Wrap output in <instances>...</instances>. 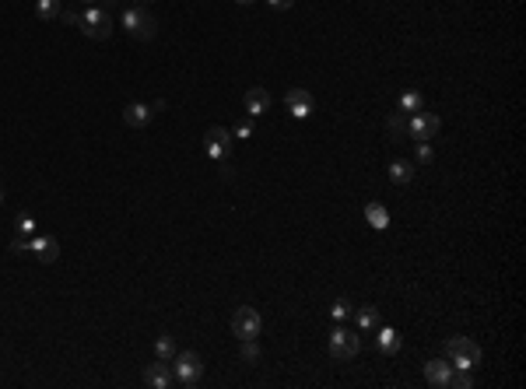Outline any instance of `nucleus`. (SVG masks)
I'll use <instances>...</instances> for the list:
<instances>
[{
	"mask_svg": "<svg viewBox=\"0 0 526 389\" xmlns=\"http://www.w3.org/2000/svg\"><path fill=\"white\" fill-rule=\"evenodd\" d=\"M365 218L372 221V228H386V225H390V214H386L379 204H369V207H365Z\"/></svg>",
	"mask_w": 526,
	"mask_h": 389,
	"instance_id": "obj_20",
	"label": "nucleus"
},
{
	"mask_svg": "<svg viewBox=\"0 0 526 389\" xmlns=\"http://www.w3.org/2000/svg\"><path fill=\"white\" fill-rule=\"evenodd\" d=\"M81 8H92V4H109V0H78Z\"/></svg>",
	"mask_w": 526,
	"mask_h": 389,
	"instance_id": "obj_31",
	"label": "nucleus"
},
{
	"mask_svg": "<svg viewBox=\"0 0 526 389\" xmlns=\"http://www.w3.org/2000/svg\"><path fill=\"white\" fill-rule=\"evenodd\" d=\"M271 109V92L267 88H249L246 92V113L249 116H263Z\"/></svg>",
	"mask_w": 526,
	"mask_h": 389,
	"instance_id": "obj_12",
	"label": "nucleus"
},
{
	"mask_svg": "<svg viewBox=\"0 0 526 389\" xmlns=\"http://www.w3.org/2000/svg\"><path fill=\"white\" fill-rule=\"evenodd\" d=\"M169 365H172V372H176V386H183V389L197 386L200 375H204V361H200L193 351H176V358H172Z\"/></svg>",
	"mask_w": 526,
	"mask_h": 389,
	"instance_id": "obj_3",
	"label": "nucleus"
},
{
	"mask_svg": "<svg viewBox=\"0 0 526 389\" xmlns=\"http://www.w3.org/2000/svg\"><path fill=\"white\" fill-rule=\"evenodd\" d=\"M446 354H449L453 368H477L481 365V347L470 337H449L446 340Z\"/></svg>",
	"mask_w": 526,
	"mask_h": 389,
	"instance_id": "obj_4",
	"label": "nucleus"
},
{
	"mask_svg": "<svg viewBox=\"0 0 526 389\" xmlns=\"http://www.w3.org/2000/svg\"><path fill=\"white\" fill-rule=\"evenodd\" d=\"M60 18H64L67 25H78V18H81V11H78V8H64V11H60Z\"/></svg>",
	"mask_w": 526,
	"mask_h": 389,
	"instance_id": "obj_28",
	"label": "nucleus"
},
{
	"mask_svg": "<svg viewBox=\"0 0 526 389\" xmlns=\"http://www.w3.org/2000/svg\"><path fill=\"white\" fill-rule=\"evenodd\" d=\"M418 162H421V165H432V162H435V151L428 148V141H418Z\"/></svg>",
	"mask_w": 526,
	"mask_h": 389,
	"instance_id": "obj_25",
	"label": "nucleus"
},
{
	"mask_svg": "<svg viewBox=\"0 0 526 389\" xmlns=\"http://www.w3.org/2000/svg\"><path fill=\"white\" fill-rule=\"evenodd\" d=\"M11 253H15V256H29V253H32V242H25V239H15V242H11Z\"/></svg>",
	"mask_w": 526,
	"mask_h": 389,
	"instance_id": "obj_27",
	"label": "nucleus"
},
{
	"mask_svg": "<svg viewBox=\"0 0 526 389\" xmlns=\"http://www.w3.org/2000/svg\"><path fill=\"white\" fill-rule=\"evenodd\" d=\"M386 130H390V137H397V141L411 137V123H407V116H400V113H393V116L386 120Z\"/></svg>",
	"mask_w": 526,
	"mask_h": 389,
	"instance_id": "obj_16",
	"label": "nucleus"
},
{
	"mask_svg": "<svg viewBox=\"0 0 526 389\" xmlns=\"http://www.w3.org/2000/svg\"><path fill=\"white\" fill-rule=\"evenodd\" d=\"M113 25H116V18H113L109 4H92V8H85L81 18H78V29H81L88 39H95V43L109 39V36H113Z\"/></svg>",
	"mask_w": 526,
	"mask_h": 389,
	"instance_id": "obj_1",
	"label": "nucleus"
},
{
	"mask_svg": "<svg viewBox=\"0 0 526 389\" xmlns=\"http://www.w3.org/2000/svg\"><path fill=\"white\" fill-rule=\"evenodd\" d=\"M29 242H32V253H36L43 263H57V256H60L57 239H50V235H32Z\"/></svg>",
	"mask_w": 526,
	"mask_h": 389,
	"instance_id": "obj_11",
	"label": "nucleus"
},
{
	"mask_svg": "<svg viewBox=\"0 0 526 389\" xmlns=\"http://www.w3.org/2000/svg\"><path fill=\"white\" fill-rule=\"evenodd\" d=\"M358 347H362V340H358L351 330H334V333H330V354H334V358L351 361V358L358 354Z\"/></svg>",
	"mask_w": 526,
	"mask_h": 389,
	"instance_id": "obj_7",
	"label": "nucleus"
},
{
	"mask_svg": "<svg viewBox=\"0 0 526 389\" xmlns=\"http://www.w3.org/2000/svg\"><path fill=\"white\" fill-rule=\"evenodd\" d=\"M155 351H158V358H162V361H172V358H176V337H169V333H165V337H158Z\"/></svg>",
	"mask_w": 526,
	"mask_h": 389,
	"instance_id": "obj_21",
	"label": "nucleus"
},
{
	"mask_svg": "<svg viewBox=\"0 0 526 389\" xmlns=\"http://www.w3.org/2000/svg\"><path fill=\"white\" fill-rule=\"evenodd\" d=\"M358 326H362L365 333H372V330H379V309H372V305H365V309L358 312Z\"/></svg>",
	"mask_w": 526,
	"mask_h": 389,
	"instance_id": "obj_19",
	"label": "nucleus"
},
{
	"mask_svg": "<svg viewBox=\"0 0 526 389\" xmlns=\"http://www.w3.org/2000/svg\"><path fill=\"white\" fill-rule=\"evenodd\" d=\"M400 344H404V340H400L397 330H379V351H383V354H397Z\"/></svg>",
	"mask_w": 526,
	"mask_h": 389,
	"instance_id": "obj_17",
	"label": "nucleus"
},
{
	"mask_svg": "<svg viewBox=\"0 0 526 389\" xmlns=\"http://www.w3.org/2000/svg\"><path fill=\"white\" fill-rule=\"evenodd\" d=\"M260 326H263V319H260V312H256L253 305H242V309H235V316H232V333H235L239 340L260 337Z\"/></svg>",
	"mask_w": 526,
	"mask_h": 389,
	"instance_id": "obj_5",
	"label": "nucleus"
},
{
	"mask_svg": "<svg viewBox=\"0 0 526 389\" xmlns=\"http://www.w3.org/2000/svg\"><path fill=\"white\" fill-rule=\"evenodd\" d=\"M407 123H411V137H418V141H432L442 130V120L435 113H414V120H407Z\"/></svg>",
	"mask_w": 526,
	"mask_h": 389,
	"instance_id": "obj_9",
	"label": "nucleus"
},
{
	"mask_svg": "<svg viewBox=\"0 0 526 389\" xmlns=\"http://www.w3.org/2000/svg\"><path fill=\"white\" fill-rule=\"evenodd\" d=\"M285 109H288L295 120H309L313 109H316V102H313V95H309L306 88H292V92L285 95Z\"/></svg>",
	"mask_w": 526,
	"mask_h": 389,
	"instance_id": "obj_8",
	"label": "nucleus"
},
{
	"mask_svg": "<svg viewBox=\"0 0 526 389\" xmlns=\"http://www.w3.org/2000/svg\"><path fill=\"white\" fill-rule=\"evenodd\" d=\"M421 106H425V102H421L418 92H407V95L400 99V109H404V113H421Z\"/></svg>",
	"mask_w": 526,
	"mask_h": 389,
	"instance_id": "obj_23",
	"label": "nucleus"
},
{
	"mask_svg": "<svg viewBox=\"0 0 526 389\" xmlns=\"http://www.w3.org/2000/svg\"><path fill=\"white\" fill-rule=\"evenodd\" d=\"M235 4H253V0H235Z\"/></svg>",
	"mask_w": 526,
	"mask_h": 389,
	"instance_id": "obj_32",
	"label": "nucleus"
},
{
	"mask_svg": "<svg viewBox=\"0 0 526 389\" xmlns=\"http://www.w3.org/2000/svg\"><path fill=\"white\" fill-rule=\"evenodd\" d=\"M330 316H334V319H348V316H351V302H344V298H341V302H334Z\"/></svg>",
	"mask_w": 526,
	"mask_h": 389,
	"instance_id": "obj_26",
	"label": "nucleus"
},
{
	"mask_svg": "<svg viewBox=\"0 0 526 389\" xmlns=\"http://www.w3.org/2000/svg\"><path fill=\"white\" fill-rule=\"evenodd\" d=\"M204 151H207V158L225 162V158L232 155V134H228L225 127H211V130L204 134Z\"/></svg>",
	"mask_w": 526,
	"mask_h": 389,
	"instance_id": "obj_6",
	"label": "nucleus"
},
{
	"mask_svg": "<svg viewBox=\"0 0 526 389\" xmlns=\"http://www.w3.org/2000/svg\"><path fill=\"white\" fill-rule=\"evenodd\" d=\"M449 372H453V365L442 361V358H435V361L425 365V379H428L432 386H449Z\"/></svg>",
	"mask_w": 526,
	"mask_h": 389,
	"instance_id": "obj_14",
	"label": "nucleus"
},
{
	"mask_svg": "<svg viewBox=\"0 0 526 389\" xmlns=\"http://www.w3.org/2000/svg\"><path fill=\"white\" fill-rule=\"evenodd\" d=\"M267 4H271V8H278V11H288V8L295 4V0H267Z\"/></svg>",
	"mask_w": 526,
	"mask_h": 389,
	"instance_id": "obj_30",
	"label": "nucleus"
},
{
	"mask_svg": "<svg viewBox=\"0 0 526 389\" xmlns=\"http://www.w3.org/2000/svg\"><path fill=\"white\" fill-rule=\"evenodd\" d=\"M390 179L400 183V186H407V183L414 179V169H411L407 162H393V165H390Z\"/></svg>",
	"mask_w": 526,
	"mask_h": 389,
	"instance_id": "obj_18",
	"label": "nucleus"
},
{
	"mask_svg": "<svg viewBox=\"0 0 526 389\" xmlns=\"http://www.w3.org/2000/svg\"><path fill=\"white\" fill-rule=\"evenodd\" d=\"M15 225H18V235H22V239H25V235H29V239L36 235V218H32V214H22Z\"/></svg>",
	"mask_w": 526,
	"mask_h": 389,
	"instance_id": "obj_24",
	"label": "nucleus"
},
{
	"mask_svg": "<svg viewBox=\"0 0 526 389\" xmlns=\"http://www.w3.org/2000/svg\"><path fill=\"white\" fill-rule=\"evenodd\" d=\"M144 386H151V389H169V386H176V372H172V365L169 361H155V365H148V372H144Z\"/></svg>",
	"mask_w": 526,
	"mask_h": 389,
	"instance_id": "obj_10",
	"label": "nucleus"
},
{
	"mask_svg": "<svg viewBox=\"0 0 526 389\" xmlns=\"http://www.w3.org/2000/svg\"><path fill=\"white\" fill-rule=\"evenodd\" d=\"M151 116H155V113H151V106H141V102H134V106H127V109H123V123H127V127H134V130H137V127H148V123H151Z\"/></svg>",
	"mask_w": 526,
	"mask_h": 389,
	"instance_id": "obj_13",
	"label": "nucleus"
},
{
	"mask_svg": "<svg viewBox=\"0 0 526 389\" xmlns=\"http://www.w3.org/2000/svg\"><path fill=\"white\" fill-rule=\"evenodd\" d=\"M120 25H123L134 39H141V43L155 39V32H158L155 15H151V11H144V8H127V11L120 15Z\"/></svg>",
	"mask_w": 526,
	"mask_h": 389,
	"instance_id": "obj_2",
	"label": "nucleus"
},
{
	"mask_svg": "<svg viewBox=\"0 0 526 389\" xmlns=\"http://www.w3.org/2000/svg\"><path fill=\"white\" fill-rule=\"evenodd\" d=\"M249 134H253V123H249V120L235 127V137H249Z\"/></svg>",
	"mask_w": 526,
	"mask_h": 389,
	"instance_id": "obj_29",
	"label": "nucleus"
},
{
	"mask_svg": "<svg viewBox=\"0 0 526 389\" xmlns=\"http://www.w3.org/2000/svg\"><path fill=\"white\" fill-rule=\"evenodd\" d=\"M60 11H64L60 0H36V15H39L43 22H57V18H60Z\"/></svg>",
	"mask_w": 526,
	"mask_h": 389,
	"instance_id": "obj_15",
	"label": "nucleus"
},
{
	"mask_svg": "<svg viewBox=\"0 0 526 389\" xmlns=\"http://www.w3.org/2000/svg\"><path fill=\"white\" fill-rule=\"evenodd\" d=\"M0 204H4V190H0Z\"/></svg>",
	"mask_w": 526,
	"mask_h": 389,
	"instance_id": "obj_33",
	"label": "nucleus"
},
{
	"mask_svg": "<svg viewBox=\"0 0 526 389\" xmlns=\"http://www.w3.org/2000/svg\"><path fill=\"white\" fill-rule=\"evenodd\" d=\"M242 361H246V365H256V361H260V347H256V337L242 340Z\"/></svg>",
	"mask_w": 526,
	"mask_h": 389,
	"instance_id": "obj_22",
	"label": "nucleus"
}]
</instances>
